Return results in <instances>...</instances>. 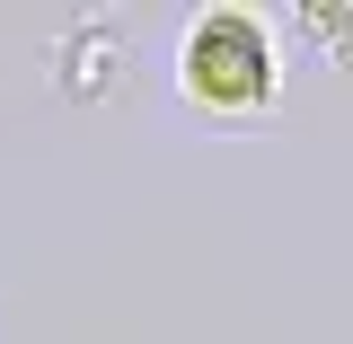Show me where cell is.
Listing matches in <instances>:
<instances>
[{
  "label": "cell",
  "instance_id": "cell-1",
  "mask_svg": "<svg viewBox=\"0 0 353 344\" xmlns=\"http://www.w3.org/2000/svg\"><path fill=\"white\" fill-rule=\"evenodd\" d=\"M176 71L203 115H274V97H283V53L256 9H203Z\"/></svg>",
  "mask_w": 353,
  "mask_h": 344
},
{
  "label": "cell",
  "instance_id": "cell-2",
  "mask_svg": "<svg viewBox=\"0 0 353 344\" xmlns=\"http://www.w3.org/2000/svg\"><path fill=\"white\" fill-rule=\"evenodd\" d=\"M345 18H353L345 0H309V9H301V27H309V44H327V53H345Z\"/></svg>",
  "mask_w": 353,
  "mask_h": 344
}]
</instances>
